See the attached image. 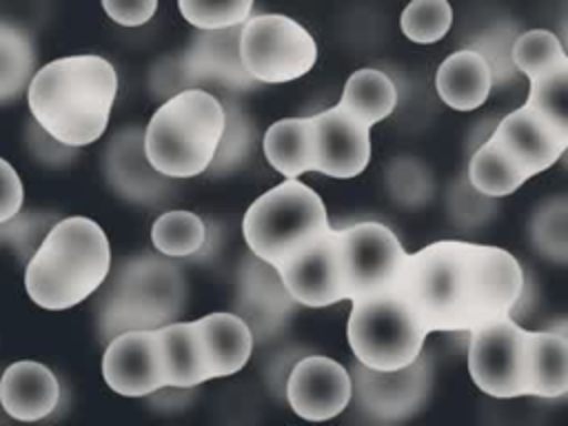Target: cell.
Segmentation results:
<instances>
[{"label":"cell","mask_w":568,"mask_h":426,"mask_svg":"<svg viewBox=\"0 0 568 426\" xmlns=\"http://www.w3.org/2000/svg\"><path fill=\"white\" fill-rule=\"evenodd\" d=\"M395 288L428 333L473 331L519 302L524 273L506 248L459 240L408 253Z\"/></svg>","instance_id":"obj_1"},{"label":"cell","mask_w":568,"mask_h":426,"mask_svg":"<svg viewBox=\"0 0 568 426\" xmlns=\"http://www.w3.org/2000/svg\"><path fill=\"white\" fill-rule=\"evenodd\" d=\"M118 95V73L95 53L58 58L40 67L27 89L31 115L62 146L95 142Z\"/></svg>","instance_id":"obj_2"},{"label":"cell","mask_w":568,"mask_h":426,"mask_svg":"<svg viewBox=\"0 0 568 426\" xmlns=\"http://www.w3.org/2000/svg\"><path fill=\"white\" fill-rule=\"evenodd\" d=\"M111 273L102 226L89 217L55 222L24 268V288L40 308L64 311L93 295Z\"/></svg>","instance_id":"obj_3"},{"label":"cell","mask_w":568,"mask_h":426,"mask_svg":"<svg viewBox=\"0 0 568 426\" xmlns=\"http://www.w3.org/2000/svg\"><path fill=\"white\" fill-rule=\"evenodd\" d=\"M226 126L224 102L191 87L162 102L144 129V151L155 171L182 180L209 171Z\"/></svg>","instance_id":"obj_4"},{"label":"cell","mask_w":568,"mask_h":426,"mask_svg":"<svg viewBox=\"0 0 568 426\" xmlns=\"http://www.w3.org/2000/svg\"><path fill=\"white\" fill-rule=\"evenodd\" d=\"M186 282L178 264L158 255H133L118 264L98 304L104 342L126 331L160 328L182 315Z\"/></svg>","instance_id":"obj_5"},{"label":"cell","mask_w":568,"mask_h":426,"mask_svg":"<svg viewBox=\"0 0 568 426\" xmlns=\"http://www.w3.org/2000/svg\"><path fill=\"white\" fill-rule=\"evenodd\" d=\"M328 229L322 197L297 178H286L262 193L242 220V233L251 253L275 268Z\"/></svg>","instance_id":"obj_6"},{"label":"cell","mask_w":568,"mask_h":426,"mask_svg":"<svg viewBox=\"0 0 568 426\" xmlns=\"http://www.w3.org/2000/svg\"><path fill=\"white\" fill-rule=\"evenodd\" d=\"M426 335L428 328L397 288L353 300L346 337L362 366L406 371L419 357Z\"/></svg>","instance_id":"obj_7"},{"label":"cell","mask_w":568,"mask_h":426,"mask_svg":"<svg viewBox=\"0 0 568 426\" xmlns=\"http://www.w3.org/2000/svg\"><path fill=\"white\" fill-rule=\"evenodd\" d=\"M240 53L246 71L262 84H282L306 75L317 60L313 36L282 13L251 16L242 24Z\"/></svg>","instance_id":"obj_8"},{"label":"cell","mask_w":568,"mask_h":426,"mask_svg":"<svg viewBox=\"0 0 568 426\" xmlns=\"http://www.w3.org/2000/svg\"><path fill=\"white\" fill-rule=\"evenodd\" d=\"M468 373L475 386L499 399L526 395L528 331L510 315L470 331Z\"/></svg>","instance_id":"obj_9"},{"label":"cell","mask_w":568,"mask_h":426,"mask_svg":"<svg viewBox=\"0 0 568 426\" xmlns=\"http://www.w3.org/2000/svg\"><path fill=\"white\" fill-rule=\"evenodd\" d=\"M348 302L395 288L408 253L397 235L379 222L339 229Z\"/></svg>","instance_id":"obj_10"},{"label":"cell","mask_w":568,"mask_h":426,"mask_svg":"<svg viewBox=\"0 0 568 426\" xmlns=\"http://www.w3.org/2000/svg\"><path fill=\"white\" fill-rule=\"evenodd\" d=\"M288 293L302 306H331L348 300L339 231L328 229L277 266Z\"/></svg>","instance_id":"obj_11"},{"label":"cell","mask_w":568,"mask_h":426,"mask_svg":"<svg viewBox=\"0 0 568 426\" xmlns=\"http://www.w3.org/2000/svg\"><path fill=\"white\" fill-rule=\"evenodd\" d=\"M242 24L222 29H195L191 33L180 69L186 80V89L213 84L226 91H253L262 87V82H257L242 62Z\"/></svg>","instance_id":"obj_12"},{"label":"cell","mask_w":568,"mask_h":426,"mask_svg":"<svg viewBox=\"0 0 568 426\" xmlns=\"http://www.w3.org/2000/svg\"><path fill=\"white\" fill-rule=\"evenodd\" d=\"M102 375L109 388L124 397H142L166 388L158 328L126 331L106 342Z\"/></svg>","instance_id":"obj_13"},{"label":"cell","mask_w":568,"mask_h":426,"mask_svg":"<svg viewBox=\"0 0 568 426\" xmlns=\"http://www.w3.org/2000/svg\"><path fill=\"white\" fill-rule=\"evenodd\" d=\"M351 397V373L326 355L302 357L286 382V399L293 413L308 422H326L339 415Z\"/></svg>","instance_id":"obj_14"},{"label":"cell","mask_w":568,"mask_h":426,"mask_svg":"<svg viewBox=\"0 0 568 426\" xmlns=\"http://www.w3.org/2000/svg\"><path fill=\"white\" fill-rule=\"evenodd\" d=\"M297 302L288 293L280 271L251 253L237 271L235 313L248 324L255 339L280 333Z\"/></svg>","instance_id":"obj_15"},{"label":"cell","mask_w":568,"mask_h":426,"mask_svg":"<svg viewBox=\"0 0 568 426\" xmlns=\"http://www.w3.org/2000/svg\"><path fill=\"white\" fill-rule=\"evenodd\" d=\"M313 118L315 171L335 180L359 175L371 160V126L339 104Z\"/></svg>","instance_id":"obj_16"},{"label":"cell","mask_w":568,"mask_h":426,"mask_svg":"<svg viewBox=\"0 0 568 426\" xmlns=\"http://www.w3.org/2000/svg\"><path fill=\"white\" fill-rule=\"evenodd\" d=\"M528 175L550 169L568 149L528 104L510 111L490 135Z\"/></svg>","instance_id":"obj_17"},{"label":"cell","mask_w":568,"mask_h":426,"mask_svg":"<svg viewBox=\"0 0 568 426\" xmlns=\"http://www.w3.org/2000/svg\"><path fill=\"white\" fill-rule=\"evenodd\" d=\"M58 377L40 362H16L0 377V404L13 419L38 422L58 406Z\"/></svg>","instance_id":"obj_18"},{"label":"cell","mask_w":568,"mask_h":426,"mask_svg":"<svg viewBox=\"0 0 568 426\" xmlns=\"http://www.w3.org/2000/svg\"><path fill=\"white\" fill-rule=\"evenodd\" d=\"M162 342V359L166 386L193 388L206 379H213L206 344L197 320L171 322L158 328Z\"/></svg>","instance_id":"obj_19"},{"label":"cell","mask_w":568,"mask_h":426,"mask_svg":"<svg viewBox=\"0 0 568 426\" xmlns=\"http://www.w3.org/2000/svg\"><path fill=\"white\" fill-rule=\"evenodd\" d=\"M106 175L111 184L135 202H153L160 195V171H155L144 151V131L126 129L111 140L106 153Z\"/></svg>","instance_id":"obj_20"},{"label":"cell","mask_w":568,"mask_h":426,"mask_svg":"<svg viewBox=\"0 0 568 426\" xmlns=\"http://www.w3.org/2000/svg\"><path fill=\"white\" fill-rule=\"evenodd\" d=\"M493 87V71L479 51L462 49L450 53L437 69L435 89L442 102L455 111L481 106Z\"/></svg>","instance_id":"obj_21"},{"label":"cell","mask_w":568,"mask_h":426,"mask_svg":"<svg viewBox=\"0 0 568 426\" xmlns=\"http://www.w3.org/2000/svg\"><path fill=\"white\" fill-rule=\"evenodd\" d=\"M213 377H229L244 368L253 351V333L237 313H209L197 320Z\"/></svg>","instance_id":"obj_22"},{"label":"cell","mask_w":568,"mask_h":426,"mask_svg":"<svg viewBox=\"0 0 568 426\" xmlns=\"http://www.w3.org/2000/svg\"><path fill=\"white\" fill-rule=\"evenodd\" d=\"M268 164L284 178L315 171L313 118H284L271 124L262 138Z\"/></svg>","instance_id":"obj_23"},{"label":"cell","mask_w":568,"mask_h":426,"mask_svg":"<svg viewBox=\"0 0 568 426\" xmlns=\"http://www.w3.org/2000/svg\"><path fill=\"white\" fill-rule=\"evenodd\" d=\"M568 393V339L548 331H528L526 395L559 397Z\"/></svg>","instance_id":"obj_24"},{"label":"cell","mask_w":568,"mask_h":426,"mask_svg":"<svg viewBox=\"0 0 568 426\" xmlns=\"http://www.w3.org/2000/svg\"><path fill=\"white\" fill-rule=\"evenodd\" d=\"M337 104L359 122L373 126L395 111L397 89L384 71L357 69L348 75Z\"/></svg>","instance_id":"obj_25"},{"label":"cell","mask_w":568,"mask_h":426,"mask_svg":"<svg viewBox=\"0 0 568 426\" xmlns=\"http://www.w3.org/2000/svg\"><path fill=\"white\" fill-rule=\"evenodd\" d=\"M36 47L27 31L0 20V104L18 100L36 75Z\"/></svg>","instance_id":"obj_26"},{"label":"cell","mask_w":568,"mask_h":426,"mask_svg":"<svg viewBox=\"0 0 568 426\" xmlns=\"http://www.w3.org/2000/svg\"><path fill=\"white\" fill-rule=\"evenodd\" d=\"M468 180L481 195L504 197L515 193L528 175L493 138H488L468 162Z\"/></svg>","instance_id":"obj_27"},{"label":"cell","mask_w":568,"mask_h":426,"mask_svg":"<svg viewBox=\"0 0 568 426\" xmlns=\"http://www.w3.org/2000/svg\"><path fill=\"white\" fill-rule=\"evenodd\" d=\"M526 104L568 146V58L530 80Z\"/></svg>","instance_id":"obj_28"},{"label":"cell","mask_w":568,"mask_h":426,"mask_svg":"<svg viewBox=\"0 0 568 426\" xmlns=\"http://www.w3.org/2000/svg\"><path fill=\"white\" fill-rule=\"evenodd\" d=\"M206 240V224L191 211H166L151 226V242L166 257L197 253Z\"/></svg>","instance_id":"obj_29"},{"label":"cell","mask_w":568,"mask_h":426,"mask_svg":"<svg viewBox=\"0 0 568 426\" xmlns=\"http://www.w3.org/2000/svg\"><path fill=\"white\" fill-rule=\"evenodd\" d=\"M513 62L528 78H537L544 71L557 67L568 55L559 42V38L548 29H532L521 33L513 44Z\"/></svg>","instance_id":"obj_30"},{"label":"cell","mask_w":568,"mask_h":426,"mask_svg":"<svg viewBox=\"0 0 568 426\" xmlns=\"http://www.w3.org/2000/svg\"><path fill=\"white\" fill-rule=\"evenodd\" d=\"M453 24V9L448 0H410L399 18L404 36L417 44L442 40Z\"/></svg>","instance_id":"obj_31"},{"label":"cell","mask_w":568,"mask_h":426,"mask_svg":"<svg viewBox=\"0 0 568 426\" xmlns=\"http://www.w3.org/2000/svg\"><path fill=\"white\" fill-rule=\"evenodd\" d=\"M178 7L195 29H222L251 18L253 0H178Z\"/></svg>","instance_id":"obj_32"},{"label":"cell","mask_w":568,"mask_h":426,"mask_svg":"<svg viewBox=\"0 0 568 426\" xmlns=\"http://www.w3.org/2000/svg\"><path fill=\"white\" fill-rule=\"evenodd\" d=\"M231 111H226V126L217 146V153L209 166L213 173H226L233 166L242 164L244 158L248 155V149L253 144V124L251 120L237 109V104H229Z\"/></svg>","instance_id":"obj_33"},{"label":"cell","mask_w":568,"mask_h":426,"mask_svg":"<svg viewBox=\"0 0 568 426\" xmlns=\"http://www.w3.org/2000/svg\"><path fill=\"white\" fill-rule=\"evenodd\" d=\"M106 16L122 27H140L149 22L158 9V0H102Z\"/></svg>","instance_id":"obj_34"},{"label":"cell","mask_w":568,"mask_h":426,"mask_svg":"<svg viewBox=\"0 0 568 426\" xmlns=\"http://www.w3.org/2000/svg\"><path fill=\"white\" fill-rule=\"evenodd\" d=\"M22 200H24L22 180L18 178L16 169L0 158V226L20 213Z\"/></svg>","instance_id":"obj_35"}]
</instances>
